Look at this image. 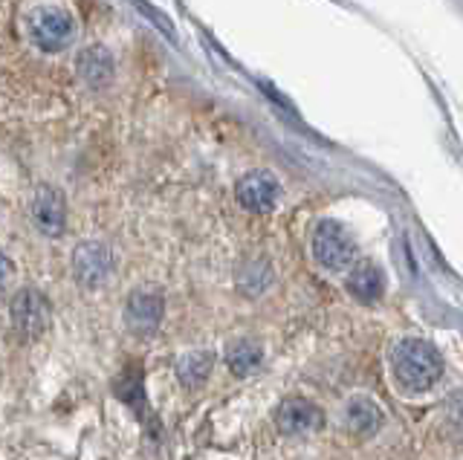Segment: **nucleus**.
Instances as JSON below:
<instances>
[{
	"label": "nucleus",
	"mask_w": 463,
	"mask_h": 460,
	"mask_svg": "<svg viewBox=\"0 0 463 460\" xmlns=\"http://www.w3.org/2000/svg\"><path fill=\"white\" fill-rule=\"evenodd\" d=\"M391 371H394L397 382L405 391L420 394L440 380L443 359L423 339H402L391 348Z\"/></svg>",
	"instance_id": "1"
},
{
	"label": "nucleus",
	"mask_w": 463,
	"mask_h": 460,
	"mask_svg": "<svg viewBox=\"0 0 463 460\" xmlns=\"http://www.w3.org/2000/svg\"><path fill=\"white\" fill-rule=\"evenodd\" d=\"M310 247H313L316 264L330 272L347 269L356 261V243H354L351 232L336 221H318L313 229Z\"/></svg>",
	"instance_id": "2"
},
{
	"label": "nucleus",
	"mask_w": 463,
	"mask_h": 460,
	"mask_svg": "<svg viewBox=\"0 0 463 460\" xmlns=\"http://www.w3.org/2000/svg\"><path fill=\"white\" fill-rule=\"evenodd\" d=\"M26 26H29L33 44L43 52H61L72 44V38H76V21H72L70 12L58 6L35 9L33 15H29Z\"/></svg>",
	"instance_id": "3"
},
{
	"label": "nucleus",
	"mask_w": 463,
	"mask_h": 460,
	"mask_svg": "<svg viewBox=\"0 0 463 460\" xmlns=\"http://www.w3.org/2000/svg\"><path fill=\"white\" fill-rule=\"evenodd\" d=\"M72 272H76V281L81 286L96 290L113 276V252L105 243H81L72 252Z\"/></svg>",
	"instance_id": "4"
},
{
	"label": "nucleus",
	"mask_w": 463,
	"mask_h": 460,
	"mask_svg": "<svg viewBox=\"0 0 463 460\" xmlns=\"http://www.w3.org/2000/svg\"><path fill=\"white\" fill-rule=\"evenodd\" d=\"M281 194V183L269 171H250L235 189L238 203L252 214H267L275 209Z\"/></svg>",
	"instance_id": "5"
},
{
	"label": "nucleus",
	"mask_w": 463,
	"mask_h": 460,
	"mask_svg": "<svg viewBox=\"0 0 463 460\" xmlns=\"http://www.w3.org/2000/svg\"><path fill=\"white\" fill-rule=\"evenodd\" d=\"M12 324L24 339L41 336L50 324V305L38 290H21L12 298Z\"/></svg>",
	"instance_id": "6"
},
{
	"label": "nucleus",
	"mask_w": 463,
	"mask_h": 460,
	"mask_svg": "<svg viewBox=\"0 0 463 460\" xmlns=\"http://www.w3.org/2000/svg\"><path fill=\"white\" fill-rule=\"evenodd\" d=\"M322 423H325V414L307 399H284L281 406L275 408V426H279V431L287 437L313 435V431L322 428Z\"/></svg>",
	"instance_id": "7"
},
{
	"label": "nucleus",
	"mask_w": 463,
	"mask_h": 460,
	"mask_svg": "<svg viewBox=\"0 0 463 460\" xmlns=\"http://www.w3.org/2000/svg\"><path fill=\"white\" fill-rule=\"evenodd\" d=\"M33 221L47 238H58L64 235L67 226V203L64 194L52 189V185H41L35 200H33Z\"/></svg>",
	"instance_id": "8"
},
{
	"label": "nucleus",
	"mask_w": 463,
	"mask_h": 460,
	"mask_svg": "<svg viewBox=\"0 0 463 460\" xmlns=\"http://www.w3.org/2000/svg\"><path fill=\"white\" fill-rule=\"evenodd\" d=\"M125 322L128 327L139 336H151L154 330L163 322V296H156L151 290H139L128 298L125 307Z\"/></svg>",
	"instance_id": "9"
},
{
	"label": "nucleus",
	"mask_w": 463,
	"mask_h": 460,
	"mask_svg": "<svg viewBox=\"0 0 463 460\" xmlns=\"http://www.w3.org/2000/svg\"><path fill=\"white\" fill-rule=\"evenodd\" d=\"M347 293H351L362 305H373L380 301L385 293V276L383 269L371 264V261H359L354 264L351 276H347Z\"/></svg>",
	"instance_id": "10"
},
{
	"label": "nucleus",
	"mask_w": 463,
	"mask_h": 460,
	"mask_svg": "<svg viewBox=\"0 0 463 460\" xmlns=\"http://www.w3.org/2000/svg\"><path fill=\"white\" fill-rule=\"evenodd\" d=\"M113 55L105 47H87L79 55V73L90 88H108L113 79Z\"/></svg>",
	"instance_id": "11"
},
{
	"label": "nucleus",
	"mask_w": 463,
	"mask_h": 460,
	"mask_svg": "<svg viewBox=\"0 0 463 460\" xmlns=\"http://www.w3.org/2000/svg\"><path fill=\"white\" fill-rule=\"evenodd\" d=\"M260 359H264V353H260V344L250 342V339H241V342H232L229 351H226V365L229 371L235 373V377H250V373L258 371Z\"/></svg>",
	"instance_id": "12"
},
{
	"label": "nucleus",
	"mask_w": 463,
	"mask_h": 460,
	"mask_svg": "<svg viewBox=\"0 0 463 460\" xmlns=\"http://www.w3.org/2000/svg\"><path fill=\"white\" fill-rule=\"evenodd\" d=\"M345 420H347V428L356 431V435H373V431L383 426V411L380 406H373L371 399H354V402H347Z\"/></svg>",
	"instance_id": "13"
},
{
	"label": "nucleus",
	"mask_w": 463,
	"mask_h": 460,
	"mask_svg": "<svg viewBox=\"0 0 463 460\" xmlns=\"http://www.w3.org/2000/svg\"><path fill=\"white\" fill-rule=\"evenodd\" d=\"M212 365H214V356L209 351H192V353L180 356L177 377H180V382L185 388H197V385H203L209 380Z\"/></svg>",
	"instance_id": "14"
},
{
	"label": "nucleus",
	"mask_w": 463,
	"mask_h": 460,
	"mask_svg": "<svg viewBox=\"0 0 463 460\" xmlns=\"http://www.w3.org/2000/svg\"><path fill=\"white\" fill-rule=\"evenodd\" d=\"M134 6L142 12L145 18H151V21L156 23V30H159V33H165L168 38H174V26H171V21H168L165 15H159V12L148 4V0H134Z\"/></svg>",
	"instance_id": "15"
},
{
	"label": "nucleus",
	"mask_w": 463,
	"mask_h": 460,
	"mask_svg": "<svg viewBox=\"0 0 463 460\" xmlns=\"http://www.w3.org/2000/svg\"><path fill=\"white\" fill-rule=\"evenodd\" d=\"M14 278V267H12V261L9 258L0 252V290H4V286L9 284Z\"/></svg>",
	"instance_id": "16"
}]
</instances>
